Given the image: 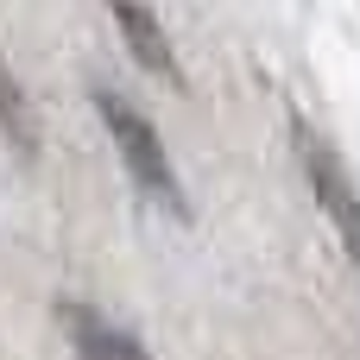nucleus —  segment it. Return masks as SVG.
Listing matches in <instances>:
<instances>
[{
	"label": "nucleus",
	"instance_id": "nucleus-1",
	"mask_svg": "<svg viewBox=\"0 0 360 360\" xmlns=\"http://www.w3.org/2000/svg\"><path fill=\"white\" fill-rule=\"evenodd\" d=\"M95 114H101V127L114 133V152H120L127 177L139 184V196H146L152 209H165L171 221H190V196H184V177H177V165H171L158 127H152L120 89H108V82L95 89Z\"/></svg>",
	"mask_w": 360,
	"mask_h": 360
},
{
	"label": "nucleus",
	"instance_id": "nucleus-2",
	"mask_svg": "<svg viewBox=\"0 0 360 360\" xmlns=\"http://www.w3.org/2000/svg\"><path fill=\"white\" fill-rule=\"evenodd\" d=\"M297 152H304V177L316 184V202L329 209V221L342 228V240H348V253L360 266V190L348 184V171H342V158H335V146L323 133L297 127Z\"/></svg>",
	"mask_w": 360,
	"mask_h": 360
},
{
	"label": "nucleus",
	"instance_id": "nucleus-3",
	"mask_svg": "<svg viewBox=\"0 0 360 360\" xmlns=\"http://www.w3.org/2000/svg\"><path fill=\"white\" fill-rule=\"evenodd\" d=\"M63 329H70V342H76V360H152L139 348L133 329L108 323V316L89 310L82 297H63Z\"/></svg>",
	"mask_w": 360,
	"mask_h": 360
},
{
	"label": "nucleus",
	"instance_id": "nucleus-4",
	"mask_svg": "<svg viewBox=\"0 0 360 360\" xmlns=\"http://www.w3.org/2000/svg\"><path fill=\"white\" fill-rule=\"evenodd\" d=\"M114 25L127 32L133 57H139L152 76H171V82H177V57H171V38H165V25H158L146 6H114Z\"/></svg>",
	"mask_w": 360,
	"mask_h": 360
},
{
	"label": "nucleus",
	"instance_id": "nucleus-5",
	"mask_svg": "<svg viewBox=\"0 0 360 360\" xmlns=\"http://www.w3.org/2000/svg\"><path fill=\"white\" fill-rule=\"evenodd\" d=\"M0 133L13 139L19 158H38V114H32V101H25V89L6 63H0Z\"/></svg>",
	"mask_w": 360,
	"mask_h": 360
}]
</instances>
